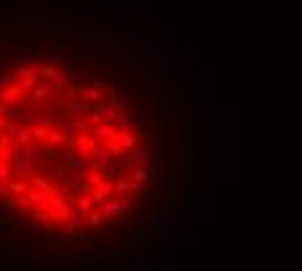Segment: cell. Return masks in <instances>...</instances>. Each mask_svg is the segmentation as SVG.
<instances>
[{
    "instance_id": "5",
    "label": "cell",
    "mask_w": 302,
    "mask_h": 271,
    "mask_svg": "<svg viewBox=\"0 0 302 271\" xmlns=\"http://www.w3.org/2000/svg\"><path fill=\"white\" fill-rule=\"evenodd\" d=\"M8 16L13 18V21H47V18H52L55 16V11L52 8H11L8 11Z\"/></svg>"
},
{
    "instance_id": "12",
    "label": "cell",
    "mask_w": 302,
    "mask_h": 271,
    "mask_svg": "<svg viewBox=\"0 0 302 271\" xmlns=\"http://www.w3.org/2000/svg\"><path fill=\"white\" fill-rule=\"evenodd\" d=\"M55 128H60L71 139V136H76V133H86V120L83 118H68L66 115V118H57V125Z\"/></svg>"
},
{
    "instance_id": "23",
    "label": "cell",
    "mask_w": 302,
    "mask_h": 271,
    "mask_svg": "<svg viewBox=\"0 0 302 271\" xmlns=\"http://www.w3.org/2000/svg\"><path fill=\"white\" fill-rule=\"evenodd\" d=\"M76 99H81L78 89H76V86H66V89H60V97H57V107H66V104H71V102H76Z\"/></svg>"
},
{
    "instance_id": "18",
    "label": "cell",
    "mask_w": 302,
    "mask_h": 271,
    "mask_svg": "<svg viewBox=\"0 0 302 271\" xmlns=\"http://www.w3.org/2000/svg\"><path fill=\"white\" fill-rule=\"evenodd\" d=\"M39 63L42 60H29V63H21L18 68H16V78L21 81V78H32V76H39Z\"/></svg>"
},
{
    "instance_id": "39",
    "label": "cell",
    "mask_w": 302,
    "mask_h": 271,
    "mask_svg": "<svg viewBox=\"0 0 302 271\" xmlns=\"http://www.w3.org/2000/svg\"><path fill=\"white\" fill-rule=\"evenodd\" d=\"M8 230H11V219L6 214H0V240L8 237Z\"/></svg>"
},
{
    "instance_id": "32",
    "label": "cell",
    "mask_w": 302,
    "mask_h": 271,
    "mask_svg": "<svg viewBox=\"0 0 302 271\" xmlns=\"http://www.w3.org/2000/svg\"><path fill=\"white\" fill-rule=\"evenodd\" d=\"M159 125H177V110H164L162 118H159Z\"/></svg>"
},
{
    "instance_id": "33",
    "label": "cell",
    "mask_w": 302,
    "mask_h": 271,
    "mask_svg": "<svg viewBox=\"0 0 302 271\" xmlns=\"http://www.w3.org/2000/svg\"><path fill=\"white\" fill-rule=\"evenodd\" d=\"M138 44H141L143 55H148V58H151V55H154V52L159 50V42H154V39H146V37H143V39H141Z\"/></svg>"
},
{
    "instance_id": "30",
    "label": "cell",
    "mask_w": 302,
    "mask_h": 271,
    "mask_svg": "<svg viewBox=\"0 0 302 271\" xmlns=\"http://www.w3.org/2000/svg\"><path fill=\"white\" fill-rule=\"evenodd\" d=\"M60 232H63V237H76L78 235V224L66 219V222H60Z\"/></svg>"
},
{
    "instance_id": "27",
    "label": "cell",
    "mask_w": 302,
    "mask_h": 271,
    "mask_svg": "<svg viewBox=\"0 0 302 271\" xmlns=\"http://www.w3.org/2000/svg\"><path fill=\"white\" fill-rule=\"evenodd\" d=\"M92 86H97L99 89V92H104L107 97H112V94H117V89L110 84V81H107V78H102V76H94L92 78Z\"/></svg>"
},
{
    "instance_id": "16",
    "label": "cell",
    "mask_w": 302,
    "mask_h": 271,
    "mask_svg": "<svg viewBox=\"0 0 302 271\" xmlns=\"http://www.w3.org/2000/svg\"><path fill=\"white\" fill-rule=\"evenodd\" d=\"M52 92H55V89H52L50 84H42V81H39V84H37V86L32 89V92H29L26 97H29L32 102H37V104L42 107V104H45V102H50V97H52Z\"/></svg>"
},
{
    "instance_id": "46",
    "label": "cell",
    "mask_w": 302,
    "mask_h": 271,
    "mask_svg": "<svg viewBox=\"0 0 302 271\" xmlns=\"http://www.w3.org/2000/svg\"><path fill=\"white\" fill-rule=\"evenodd\" d=\"M6 84H11V76L8 73H0V86H6Z\"/></svg>"
},
{
    "instance_id": "28",
    "label": "cell",
    "mask_w": 302,
    "mask_h": 271,
    "mask_svg": "<svg viewBox=\"0 0 302 271\" xmlns=\"http://www.w3.org/2000/svg\"><path fill=\"white\" fill-rule=\"evenodd\" d=\"M148 175H151V170H148V165H138L133 172H131V180H136V183H141V185H146L148 183Z\"/></svg>"
},
{
    "instance_id": "6",
    "label": "cell",
    "mask_w": 302,
    "mask_h": 271,
    "mask_svg": "<svg viewBox=\"0 0 302 271\" xmlns=\"http://www.w3.org/2000/svg\"><path fill=\"white\" fill-rule=\"evenodd\" d=\"M68 144H71L78 154H83V156H92L94 149L99 146V141L94 139V136H89V133H76V136H71Z\"/></svg>"
},
{
    "instance_id": "22",
    "label": "cell",
    "mask_w": 302,
    "mask_h": 271,
    "mask_svg": "<svg viewBox=\"0 0 302 271\" xmlns=\"http://www.w3.org/2000/svg\"><path fill=\"white\" fill-rule=\"evenodd\" d=\"M89 196H92L94 201H102V198H107V196H112V180H110V177L102 180L99 185H94V188L89 191Z\"/></svg>"
},
{
    "instance_id": "20",
    "label": "cell",
    "mask_w": 302,
    "mask_h": 271,
    "mask_svg": "<svg viewBox=\"0 0 302 271\" xmlns=\"http://www.w3.org/2000/svg\"><path fill=\"white\" fill-rule=\"evenodd\" d=\"M45 144H47L50 149H60V146H66V144H68V136L63 133L60 128H50V133H47Z\"/></svg>"
},
{
    "instance_id": "40",
    "label": "cell",
    "mask_w": 302,
    "mask_h": 271,
    "mask_svg": "<svg viewBox=\"0 0 302 271\" xmlns=\"http://www.w3.org/2000/svg\"><path fill=\"white\" fill-rule=\"evenodd\" d=\"M83 219H89V224H94V227H97V224H102V222H104V216H102V211H99V209H92V211L86 214Z\"/></svg>"
},
{
    "instance_id": "29",
    "label": "cell",
    "mask_w": 302,
    "mask_h": 271,
    "mask_svg": "<svg viewBox=\"0 0 302 271\" xmlns=\"http://www.w3.org/2000/svg\"><path fill=\"white\" fill-rule=\"evenodd\" d=\"M29 130H32V139H34V141H42V144H45L47 133H50V128H45L42 123H34V125H32Z\"/></svg>"
},
{
    "instance_id": "26",
    "label": "cell",
    "mask_w": 302,
    "mask_h": 271,
    "mask_svg": "<svg viewBox=\"0 0 302 271\" xmlns=\"http://www.w3.org/2000/svg\"><path fill=\"white\" fill-rule=\"evenodd\" d=\"M68 81H71V76H68L66 71H60V68H57L55 76L50 78V86L55 89V92H60V89H66V86H68Z\"/></svg>"
},
{
    "instance_id": "9",
    "label": "cell",
    "mask_w": 302,
    "mask_h": 271,
    "mask_svg": "<svg viewBox=\"0 0 302 271\" xmlns=\"http://www.w3.org/2000/svg\"><path fill=\"white\" fill-rule=\"evenodd\" d=\"M196 123V110L190 104V97H188V86H183V102H180V110H177V125L180 128H188Z\"/></svg>"
},
{
    "instance_id": "14",
    "label": "cell",
    "mask_w": 302,
    "mask_h": 271,
    "mask_svg": "<svg viewBox=\"0 0 302 271\" xmlns=\"http://www.w3.org/2000/svg\"><path fill=\"white\" fill-rule=\"evenodd\" d=\"M76 89H78V94H81V99L83 102H89L92 107H97V104H102L104 99H107V94L104 92H99V89L97 86H83V84H76Z\"/></svg>"
},
{
    "instance_id": "2",
    "label": "cell",
    "mask_w": 302,
    "mask_h": 271,
    "mask_svg": "<svg viewBox=\"0 0 302 271\" xmlns=\"http://www.w3.org/2000/svg\"><path fill=\"white\" fill-rule=\"evenodd\" d=\"M81 52L99 58V60H115L117 58V44L112 39H94V42H86L81 47Z\"/></svg>"
},
{
    "instance_id": "11",
    "label": "cell",
    "mask_w": 302,
    "mask_h": 271,
    "mask_svg": "<svg viewBox=\"0 0 302 271\" xmlns=\"http://www.w3.org/2000/svg\"><path fill=\"white\" fill-rule=\"evenodd\" d=\"M141 39H143V34L133 24H117L115 34H112V42H125V44H133V42H141Z\"/></svg>"
},
{
    "instance_id": "37",
    "label": "cell",
    "mask_w": 302,
    "mask_h": 271,
    "mask_svg": "<svg viewBox=\"0 0 302 271\" xmlns=\"http://www.w3.org/2000/svg\"><path fill=\"white\" fill-rule=\"evenodd\" d=\"M177 162H180V167H183V170L190 165V149H188L185 144H183V146H180V151H177Z\"/></svg>"
},
{
    "instance_id": "34",
    "label": "cell",
    "mask_w": 302,
    "mask_h": 271,
    "mask_svg": "<svg viewBox=\"0 0 302 271\" xmlns=\"http://www.w3.org/2000/svg\"><path fill=\"white\" fill-rule=\"evenodd\" d=\"M39 81H42V76H32V78H21V81H18V86H21V92H24V94H29V92H32V89H34V86H37Z\"/></svg>"
},
{
    "instance_id": "21",
    "label": "cell",
    "mask_w": 302,
    "mask_h": 271,
    "mask_svg": "<svg viewBox=\"0 0 302 271\" xmlns=\"http://www.w3.org/2000/svg\"><path fill=\"white\" fill-rule=\"evenodd\" d=\"M13 209H16L21 216L32 219V214H34V203H32L26 196H16V198H13Z\"/></svg>"
},
{
    "instance_id": "31",
    "label": "cell",
    "mask_w": 302,
    "mask_h": 271,
    "mask_svg": "<svg viewBox=\"0 0 302 271\" xmlns=\"http://www.w3.org/2000/svg\"><path fill=\"white\" fill-rule=\"evenodd\" d=\"M55 50H57L60 55H76V52H81V47H78L76 42H60Z\"/></svg>"
},
{
    "instance_id": "45",
    "label": "cell",
    "mask_w": 302,
    "mask_h": 271,
    "mask_svg": "<svg viewBox=\"0 0 302 271\" xmlns=\"http://www.w3.org/2000/svg\"><path fill=\"white\" fill-rule=\"evenodd\" d=\"M11 115V107L8 104H3V102H0V120H6Z\"/></svg>"
},
{
    "instance_id": "44",
    "label": "cell",
    "mask_w": 302,
    "mask_h": 271,
    "mask_svg": "<svg viewBox=\"0 0 302 271\" xmlns=\"http://www.w3.org/2000/svg\"><path fill=\"white\" fill-rule=\"evenodd\" d=\"M0 144H3V146H13V136H8L3 130V133H0Z\"/></svg>"
},
{
    "instance_id": "42",
    "label": "cell",
    "mask_w": 302,
    "mask_h": 271,
    "mask_svg": "<svg viewBox=\"0 0 302 271\" xmlns=\"http://www.w3.org/2000/svg\"><path fill=\"white\" fill-rule=\"evenodd\" d=\"M37 123H42L45 128H55V125H57V118H50V115L42 118V115H39V120H37Z\"/></svg>"
},
{
    "instance_id": "13",
    "label": "cell",
    "mask_w": 302,
    "mask_h": 271,
    "mask_svg": "<svg viewBox=\"0 0 302 271\" xmlns=\"http://www.w3.org/2000/svg\"><path fill=\"white\" fill-rule=\"evenodd\" d=\"M24 97H26V94L21 92V86H18V84H6V86H0V102L8 104V107L18 104Z\"/></svg>"
},
{
    "instance_id": "47",
    "label": "cell",
    "mask_w": 302,
    "mask_h": 271,
    "mask_svg": "<svg viewBox=\"0 0 302 271\" xmlns=\"http://www.w3.org/2000/svg\"><path fill=\"white\" fill-rule=\"evenodd\" d=\"M115 235H117V232H115V230H107V232H104V237H102V240H115Z\"/></svg>"
},
{
    "instance_id": "25",
    "label": "cell",
    "mask_w": 302,
    "mask_h": 271,
    "mask_svg": "<svg viewBox=\"0 0 302 271\" xmlns=\"http://www.w3.org/2000/svg\"><path fill=\"white\" fill-rule=\"evenodd\" d=\"M32 141H34V139H32V130L24 128V125H21V130L13 136V146H16V149H24V146H29Z\"/></svg>"
},
{
    "instance_id": "8",
    "label": "cell",
    "mask_w": 302,
    "mask_h": 271,
    "mask_svg": "<svg viewBox=\"0 0 302 271\" xmlns=\"http://www.w3.org/2000/svg\"><path fill=\"white\" fill-rule=\"evenodd\" d=\"M50 154L55 156L57 162H63V165H66L68 170H86V156H83V154H78L76 149H71V151H60V154L52 149Z\"/></svg>"
},
{
    "instance_id": "41",
    "label": "cell",
    "mask_w": 302,
    "mask_h": 271,
    "mask_svg": "<svg viewBox=\"0 0 302 271\" xmlns=\"http://www.w3.org/2000/svg\"><path fill=\"white\" fill-rule=\"evenodd\" d=\"M131 94H133V99H143L146 86H143V84H131Z\"/></svg>"
},
{
    "instance_id": "15",
    "label": "cell",
    "mask_w": 302,
    "mask_h": 271,
    "mask_svg": "<svg viewBox=\"0 0 302 271\" xmlns=\"http://www.w3.org/2000/svg\"><path fill=\"white\" fill-rule=\"evenodd\" d=\"M21 154H24L29 162H34V165H42V159H45L47 149H45V144H42V141H32L29 146H24V149H21Z\"/></svg>"
},
{
    "instance_id": "35",
    "label": "cell",
    "mask_w": 302,
    "mask_h": 271,
    "mask_svg": "<svg viewBox=\"0 0 302 271\" xmlns=\"http://www.w3.org/2000/svg\"><path fill=\"white\" fill-rule=\"evenodd\" d=\"M55 71H57V65H52V63H39V76L45 78V81H50V78L55 76Z\"/></svg>"
},
{
    "instance_id": "10",
    "label": "cell",
    "mask_w": 302,
    "mask_h": 271,
    "mask_svg": "<svg viewBox=\"0 0 302 271\" xmlns=\"http://www.w3.org/2000/svg\"><path fill=\"white\" fill-rule=\"evenodd\" d=\"M97 203H99V211H102V216H104V219H115V216L125 214V211H123V203H120V196H117V193L107 196V198H102V201H97Z\"/></svg>"
},
{
    "instance_id": "19",
    "label": "cell",
    "mask_w": 302,
    "mask_h": 271,
    "mask_svg": "<svg viewBox=\"0 0 302 271\" xmlns=\"http://www.w3.org/2000/svg\"><path fill=\"white\" fill-rule=\"evenodd\" d=\"M89 102H83V99H76V102H71V104H66L63 110H66V115L68 118H86V112H89Z\"/></svg>"
},
{
    "instance_id": "3",
    "label": "cell",
    "mask_w": 302,
    "mask_h": 271,
    "mask_svg": "<svg viewBox=\"0 0 302 271\" xmlns=\"http://www.w3.org/2000/svg\"><path fill=\"white\" fill-rule=\"evenodd\" d=\"M131 156H133V159L138 162V165H154L157 159H159V156H162V144L159 141H138L136 144V149L131 151Z\"/></svg>"
},
{
    "instance_id": "36",
    "label": "cell",
    "mask_w": 302,
    "mask_h": 271,
    "mask_svg": "<svg viewBox=\"0 0 302 271\" xmlns=\"http://www.w3.org/2000/svg\"><path fill=\"white\" fill-rule=\"evenodd\" d=\"M66 175H68V167L63 165V162H55V167H52V177H50V180H55V183H60V180L66 177Z\"/></svg>"
},
{
    "instance_id": "43",
    "label": "cell",
    "mask_w": 302,
    "mask_h": 271,
    "mask_svg": "<svg viewBox=\"0 0 302 271\" xmlns=\"http://www.w3.org/2000/svg\"><path fill=\"white\" fill-rule=\"evenodd\" d=\"M8 198H13V196L8 193V183H3V180H0V201H3V203H6Z\"/></svg>"
},
{
    "instance_id": "48",
    "label": "cell",
    "mask_w": 302,
    "mask_h": 271,
    "mask_svg": "<svg viewBox=\"0 0 302 271\" xmlns=\"http://www.w3.org/2000/svg\"><path fill=\"white\" fill-rule=\"evenodd\" d=\"M13 3H18V0H13ZM21 3H42V0H21Z\"/></svg>"
},
{
    "instance_id": "38",
    "label": "cell",
    "mask_w": 302,
    "mask_h": 271,
    "mask_svg": "<svg viewBox=\"0 0 302 271\" xmlns=\"http://www.w3.org/2000/svg\"><path fill=\"white\" fill-rule=\"evenodd\" d=\"M11 177H13V172H11V162H3V159H0V180H3V183H8Z\"/></svg>"
},
{
    "instance_id": "24",
    "label": "cell",
    "mask_w": 302,
    "mask_h": 271,
    "mask_svg": "<svg viewBox=\"0 0 302 271\" xmlns=\"http://www.w3.org/2000/svg\"><path fill=\"white\" fill-rule=\"evenodd\" d=\"M26 188H29V183H26L24 177H11V180H8V193H11L13 198H16V196H24Z\"/></svg>"
},
{
    "instance_id": "17",
    "label": "cell",
    "mask_w": 302,
    "mask_h": 271,
    "mask_svg": "<svg viewBox=\"0 0 302 271\" xmlns=\"http://www.w3.org/2000/svg\"><path fill=\"white\" fill-rule=\"evenodd\" d=\"M115 133H117V141H120V146H123L125 151H133V149H136V144L141 141V139H138V136H136L133 130H125V128H117Z\"/></svg>"
},
{
    "instance_id": "7",
    "label": "cell",
    "mask_w": 302,
    "mask_h": 271,
    "mask_svg": "<svg viewBox=\"0 0 302 271\" xmlns=\"http://www.w3.org/2000/svg\"><path fill=\"white\" fill-rule=\"evenodd\" d=\"M11 52L21 60V63H29L34 58H42L47 50H45V44H11Z\"/></svg>"
},
{
    "instance_id": "49",
    "label": "cell",
    "mask_w": 302,
    "mask_h": 271,
    "mask_svg": "<svg viewBox=\"0 0 302 271\" xmlns=\"http://www.w3.org/2000/svg\"><path fill=\"white\" fill-rule=\"evenodd\" d=\"M3 123H6V120H0V133H3Z\"/></svg>"
},
{
    "instance_id": "4",
    "label": "cell",
    "mask_w": 302,
    "mask_h": 271,
    "mask_svg": "<svg viewBox=\"0 0 302 271\" xmlns=\"http://www.w3.org/2000/svg\"><path fill=\"white\" fill-rule=\"evenodd\" d=\"M154 63H157V68H154V81L157 84H167L169 78H172V71H175V63H172V55L167 52V50H157L154 55Z\"/></svg>"
},
{
    "instance_id": "1",
    "label": "cell",
    "mask_w": 302,
    "mask_h": 271,
    "mask_svg": "<svg viewBox=\"0 0 302 271\" xmlns=\"http://www.w3.org/2000/svg\"><path fill=\"white\" fill-rule=\"evenodd\" d=\"M148 216L154 219V224H157V227H154V237H157V242H164L167 237H172V235H175V230H177V224H180V211L167 209V206L151 209Z\"/></svg>"
}]
</instances>
